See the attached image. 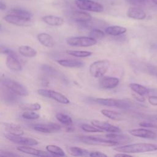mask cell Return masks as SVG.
Segmentation results:
<instances>
[{
    "label": "cell",
    "instance_id": "obj_6",
    "mask_svg": "<svg viewBox=\"0 0 157 157\" xmlns=\"http://www.w3.org/2000/svg\"><path fill=\"white\" fill-rule=\"evenodd\" d=\"M66 42L69 45L72 47H88L96 45L97 40L90 36H76L69 37L66 40Z\"/></svg>",
    "mask_w": 157,
    "mask_h": 157
},
{
    "label": "cell",
    "instance_id": "obj_16",
    "mask_svg": "<svg viewBox=\"0 0 157 157\" xmlns=\"http://www.w3.org/2000/svg\"><path fill=\"white\" fill-rule=\"evenodd\" d=\"M69 15L72 20L80 23L89 21L92 19V17L90 13L83 11H72L70 12Z\"/></svg>",
    "mask_w": 157,
    "mask_h": 157
},
{
    "label": "cell",
    "instance_id": "obj_4",
    "mask_svg": "<svg viewBox=\"0 0 157 157\" xmlns=\"http://www.w3.org/2000/svg\"><path fill=\"white\" fill-rule=\"evenodd\" d=\"M94 101L100 105L114 107L118 109H128L132 106V103L128 99H120L114 98H96Z\"/></svg>",
    "mask_w": 157,
    "mask_h": 157
},
{
    "label": "cell",
    "instance_id": "obj_12",
    "mask_svg": "<svg viewBox=\"0 0 157 157\" xmlns=\"http://www.w3.org/2000/svg\"><path fill=\"white\" fill-rule=\"evenodd\" d=\"M33 129L38 132L44 133H53L61 129L60 125L50 123L48 124H38L33 126Z\"/></svg>",
    "mask_w": 157,
    "mask_h": 157
},
{
    "label": "cell",
    "instance_id": "obj_23",
    "mask_svg": "<svg viewBox=\"0 0 157 157\" xmlns=\"http://www.w3.org/2000/svg\"><path fill=\"white\" fill-rule=\"evenodd\" d=\"M6 64V66L9 69L13 71H20L22 69V66L18 61V58H16L10 56H7Z\"/></svg>",
    "mask_w": 157,
    "mask_h": 157
},
{
    "label": "cell",
    "instance_id": "obj_11",
    "mask_svg": "<svg viewBox=\"0 0 157 157\" xmlns=\"http://www.w3.org/2000/svg\"><path fill=\"white\" fill-rule=\"evenodd\" d=\"M91 123L93 125L102 131L115 133H118L121 132V129H120V128L115 125H113L107 121L93 120L91 121Z\"/></svg>",
    "mask_w": 157,
    "mask_h": 157
},
{
    "label": "cell",
    "instance_id": "obj_1",
    "mask_svg": "<svg viewBox=\"0 0 157 157\" xmlns=\"http://www.w3.org/2000/svg\"><path fill=\"white\" fill-rule=\"evenodd\" d=\"M114 150L126 153H138L157 150V145L147 143H136L117 147Z\"/></svg>",
    "mask_w": 157,
    "mask_h": 157
},
{
    "label": "cell",
    "instance_id": "obj_7",
    "mask_svg": "<svg viewBox=\"0 0 157 157\" xmlns=\"http://www.w3.org/2000/svg\"><path fill=\"white\" fill-rule=\"evenodd\" d=\"M75 6L80 9L94 12H102L104 7L101 4L91 0H75Z\"/></svg>",
    "mask_w": 157,
    "mask_h": 157
},
{
    "label": "cell",
    "instance_id": "obj_48",
    "mask_svg": "<svg viewBox=\"0 0 157 157\" xmlns=\"http://www.w3.org/2000/svg\"><path fill=\"white\" fill-rule=\"evenodd\" d=\"M0 9L1 10H5L6 9V5L5 3H4L2 1H0Z\"/></svg>",
    "mask_w": 157,
    "mask_h": 157
},
{
    "label": "cell",
    "instance_id": "obj_37",
    "mask_svg": "<svg viewBox=\"0 0 157 157\" xmlns=\"http://www.w3.org/2000/svg\"><path fill=\"white\" fill-rule=\"evenodd\" d=\"M22 117L25 119L27 120H36L39 118V115L34 111L31 110H28V111H25L22 115Z\"/></svg>",
    "mask_w": 157,
    "mask_h": 157
},
{
    "label": "cell",
    "instance_id": "obj_2",
    "mask_svg": "<svg viewBox=\"0 0 157 157\" xmlns=\"http://www.w3.org/2000/svg\"><path fill=\"white\" fill-rule=\"evenodd\" d=\"M77 139L82 143L88 145L106 147H113L120 145L118 142L109 139L105 136L104 137L97 136H79L77 137Z\"/></svg>",
    "mask_w": 157,
    "mask_h": 157
},
{
    "label": "cell",
    "instance_id": "obj_46",
    "mask_svg": "<svg viewBox=\"0 0 157 157\" xmlns=\"http://www.w3.org/2000/svg\"><path fill=\"white\" fill-rule=\"evenodd\" d=\"M132 96H133L134 98L135 99H136V100H137V101H139V102H144V101H145V98L143 97V96L139 95V94H137V93L133 94Z\"/></svg>",
    "mask_w": 157,
    "mask_h": 157
},
{
    "label": "cell",
    "instance_id": "obj_49",
    "mask_svg": "<svg viewBox=\"0 0 157 157\" xmlns=\"http://www.w3.org/2000/svg\"><path fill=\"white\" fill-rule=\"evenodd\" d=\"M74 130V128H72V127H71L70 126H69V127L66 128V131H67V132H70L73 131Z\"/></svg>",
    "mask_w": 157,
    "mask_h": 157
},
{
    "label": "cell",
    "instance_id": "obj_39",
    "mask_svg": "<svg viewBox=\"0 0 157 157\" xmlns=\"http://www.w3.org/2000/svg\"><path fill=\"white\" fill-rule=\"evenodd\" d=\"M0 50H1V53L2 54H5V55H7V56H10L15 57L16 58H18L17 53L10 48H9L6 47L1 45Z\"/></svg>",
    "mask_w": 157,
    "mask_h": 157
},
{
    "label": "cell",
    "instance_id": "obj_43",
    "mask_svg": "<svg viewBox=\"0 0 157 157\" xmlns=\"http://www.w3.org/2000/svg\"><path fill=\"white\" fill-rule=\"evenodd\" d=\"M139 125L144 128H156L157 127L155 124L149 122H140L139 123Z\"/></svg>",
    "mask_w": 157,
    "mask_h": 157
},
{
    "label": "cell",
    "instance_id": "obj_50",
    "mask_svg": "<svg viewBox=\"0 0 157 157\" xmlns=\"http://www.w3.org/2000/svg\"><path fill=\"white\" fill-rule=\"evenodd\" d=\"M153 3H155V4H156V5H157V0H151Z\"/></svg>",
    "mask_w": 157,
    "mask_h": 157
},
{
    "label": "cell",
    "instance_id": "obj_42",
    "mask_svg": "<svg viewBox=\"0 0 157 157\" xmlns=\"http://www.w3.org/2000/svg\"><path fill=\"white\" fill-rule=\"evenodd\" d=\"M90 156H98V157H106L107 156V155H105V153L99 151H91L89 155Z\"/></svg>",
    "mask_w": 157,
    "mask_h": 157
},
{
    "label": "cell",
    "instance_id": "obj_33",
    "mask_svg": "<svg viewBox=\"0 0 157 157\" xmlns=\"http://www.w3.org/2000/svg\"><path fill=\"white\" fill-rule=\"evenodd\" d=\"M10 12L12 14L20 15L28 18H31V17H33V15L30 12L21 8H13L10 10Z\"/></svg>",
    "mask_w": 157,
    "mask_h": 157
},
{
    "label": "cell",
    "instance_id": "obj_40",
    "mask_svg": "<svg viewBox=\"0 0 157 157\" xmlns=\"http://www.w3.org/2000/svg\"><path fill=\"white\" fill-rule=\"evenodd\" d=\"M126 1L130 4L136 6H142L148 2V0H126Z\"/></svg>",
    "mask_w": 157,
    "mask_h": 157
},
{
    "label": "cell",
    "instance_id": "obj_27",
    "mask_svg": "<svg viewBox=\"0 0 157 157\" xmlns=\"http://www.w3.org/2000/svg\"><path fill=\"white\" fill-rule=\"evenodd\" d=\"M18 52L25 57L33 58L37 55V51L33 47L28 45H21L18 47Z\"/></svg>",
    "mask_w": 157,
    "mask_h": 157
},
{
    "label": "cell",
    "instance_id": "obj_28",
    "mask_svg": "<svg viewBox=\"0 0 157 157\" xmlns=\"http://www.w3.org/2000/svg\"><path fill=\"white\" fill-rule=\"evenodd\" d=\"M129 86L134 93L141 96H144L147 94L150 91L145 86L136 83H131L129 85Z\"/></svg>",
    "mask_w": 157,
    "mask_h": 157
},
{
    "label": "cell",
    "instance_id": "obj_10",
    "mask_svg": "<svg viewBox=\"0 0 157 157\" xmlns=\"http://www.w3.org/2000/svg\"><path fill=\"white\" fill-rule=\"evenodd\" d=\"M5 137L13 143L21 144L23 145H27V146H34L39 144V142L33 138L26 137H22L21 136L14 135L10 133L6 134L4 135Z\"/></svg>",
    "mask_w": 157,
    "mask_h": 157
},
{
    "label": "cell",
    "instance_id": "obj_30",
    "mask_svg": "<svg viewBox=\"0 0 157 157\" xmlns=\"http://www.w3.org/2000/svg\"><path fill=\"white\" fill-rule=\"evenodd\" d=\"M47 151L49 152L52 155L55 156H66V153H64V150L56 145H47L45 147Z\"/></svg>",
    "mask_w": 157,
    "mask_h": 157
},
{
    "label": "cell",
    "instance_id": "obj_14",
    "mask_svg": "<svg viewBox=\"0 0 157 157\" xmlns=\"http://www.w3.org/2000/svg\"><path fill=\"white\" fill-rule=\"evenodd\" d=\"M120 83V80L115 77H102L99 80V85L103 89H113L117 87Z\"/></svg>",
    "mask_w": 157,
    "mask_h": 157
},
{
    "label": "cell",
    "instance_id": "obj_38",
    "mask_svg": "<svg viewBox=\"0 0 157 157\" xmlns=\"http://www.w3.org/2000/svg\"><path fill=\"white\" fill-rule=\"evenodd\" d=\"M41 69L46 74H47L49 76L54 77L57 74V72L55 69V68L47 64H43L41 67Z\"/></svg>",
    "mask_w": 157,
    "mask_h": 157
},
{
    "label": "cell",
    "instance_id": "obj_19",
    "mask_svg": "<svg viewBox=\"0 0 157 157\" xmlns=\"http://www.w3.org/2000/svg\"><path fill=\"white\" fill-rule=\"evenodd\" d=\"M37 38L38 41L45 47L51 48L55 45V41L53 37L47 33H39L37 35Z\"/></svg>",
    "mask_w": 157,
    "mask_h": 157
},
{
    "label": "cell",
    "instance_id": "obj_9",
    "mask_svg": "<svg viewBox=\"0 0 157 157\" xmlns=\"http://www.w3.org/2000/svg\"><path fill=\"white\" fill-rule=\"evenodd\" d=\"M3 19L7 23L18 26H29L32 25L31 18L23 17L15 14H8L3 17Z\"/></svg>",
    "mask_w": 157,
    "mask_h": 157
},
{
    "label": "cell",
    "instance_id": "obj_29",
    "mask_svg": "<svg viewBox=\"0 0 157 157\" xmlns=\"http://www.w3.org/2000/svg\"><path fill=\"white\" fill-rule=\"evenodd\" d=\"M101 112L103 115L113 120L120 121L123 119V115L120 113L117 112L116 111L107 110V109H102L101 110Z\"/></svg>",
    "mask_w": 157,
    "mask_h": 157
},
{
    "label": "cell",
    "instance_id": "obj_8",
    "mask_svg": "<svg viewBox=\"0 0 157 157\" xmlns=\"http://www.w3.org/2000/svg\"><path fill=\"white\" fill-rule=\"evenodd\" d=\"M37 93L43 97L50 98L61 104H68L70 103V101L66 96L54 90L48 89H39L37 90Z\"/></svg>",
    "mask_w": 157,
    "mask_h": 157
},
{
    "label": "cell",
    "instance_id": "obj_22",
    "mask_svg": "<svg viewBox=\"0 0 157 157\" xmlns=\"http://www.w3.org/2000/svg\"><path fill=\"white\" fill-rule=\"evenodd\" d=\"M4 87L2 88L1 93H2V98L4 99V102L7 103H14L17 101V98L16 96L15 93L9 90L8 88L3 85Z\"/></svg>",
    "mask_w": 157,
    "mask_h": 157
},
{
    "label": "cell",
    "instance_id": "obj_15",
    "mask_svg": "<svg viewBox=\"0 0 157 157\" xmlns=\"http://www.w3.org/2000/svg\"><path fill=\"white\" fill-rule=\"evenodd\" d=\"M17 149L18 151H19L20 152L31 155H34V156H51L49 152L48 153V152L43 151V150L36 149L34 148L30 147L29 146H27V145L19 146L17 148Z\"/></svg>",
    "mask_w": 157,
    "mask_h": 157
},
{
    "label": "cell",
    "instance_id": "obj_47",
    "mask_svg": "<svg viewBox=\"0 0 157 157\" xmlns=\"http://www.w3.org/2000/svg\"><path fill=\"white\" fill-rule=\"evenodd\" d=\"M114 156H131V155H129L128 153H117L114 155Z\"/></svg>",
    "mask_w": 157,
    "mask_h": 157
},
{
    "label": "cell",
    "instance_id": "obj_41",
    "mask_svg": "<svg viewBox=\"0 0 157 157\" xmlns=\"http://www.w3.org/2000/svg\"><path fill=\"white\" fill-rule=\"evenodd\" d=\"M148 73L152 75L157 77V66H148L147 67Z\"/></svg>",
    "mask_w": 157,
    "mask_h": 157
},
{
    "label": "cell",
    "instance_id": "obj_26",
    "mask_svg": "<svg viewBox=\"0 0 157 157\" xmlns=\"http://www.w3.org/2000/svg\"><path fill=\"white\" fill-rule=\"evenodd\" d=\"M105 136L109 139L118 142L119 144L128 143L131 140V138L129 136H127L125 135L118 134L117 133H115V132H111L110 134H105Z\"/></svg>",
    "mask_w": 157,
    "mask_h": 157
},
{
    "label": "cell",
    "instance_id": "obj_25",
    "mask_svg": "<svg viewBox=\"0 0 157 157\" xmlns=\"http://www.w3.org/2000/svg\"><path fill=\"white\" fill-rule=\"evenodd\" d=\"M66 150L69 155L74 156H89L90 153L88 150L78 147L69 146L66 147Z\"/></svg>",
    "mask_w": 157,
    "mask_h": 157
},
{
    "label": "cell",
    "instance_id": "obj_17",
    "mask_svg": "<svg viewBox=\"0 0 157 157\" xmlns=\"http://www.w3.org/2000/svg\"><path fill=\"white\" fill-rule=\"evenodd\" d=\"M2 124L4 126V129L10 134L18 136H23L24 134V131L22 128L17 124L4 122L2 123Z\"/></svg>",
    "mask_w": 157,
    "mask_h": 157
},
{
    "label": "cell",
    "instance_id": "obj_44",
    "mask_svg": "<svg viewBox=\"0 0 157 157\" xmlns=\"http://www.w3.org/2000/svg\"><path fill=\"white\" fill-rule=\"evenodd\" d=\"M148 102L152 105H157V96H150L148 98Z\"/></svg>",
    "mask_w": 157,
    "mask_h": 157
},
{
    "label": "cell",
    "instance_id": "obj_24",
    "mask_svg": "<svg viewBox=\"0 0 157 157\" xmlns=\"http://www.w3.org/2000/svg\"><path fill=\"white\" fill-rule=\"evenodd\" d=\"M126 28L121 26H109L105 29V33L107 34L112 36H117L121 35L126 32Z\"/></svg>",
    "mask_w": 157,
    "mask_h": 157
},
{
    "label": "cell",
    "instance_id": "obj_34",
    "mask_svg": "<svg viewBox=\"0 0 157 157\" xmlns=\"http://www.w3.org/2000/svg\"><path fill=\"white\" fill-rule=\"evenodd\" d=\"M81 128L85 132H102L103 131L96 128L94 125H90L89 124L83 123L81 124Z\"/></svg>",
    "mask_w": 157,
    "mask_h": 157
},
{
    "label": "cell",
    "instance_id": "obj_45",
    "mask_svg": "<svg viewBox=\"0 0 157 157\" xmlns=\"http://www.w3.org/2000/svg\"><path fill=\"white\" fill-rule=\"evenodd\" d=\"M0 155L1 156H19L18 155L13 153L12 152L9 151H3L1 150L0 151Z\"/></svg>",
    "mask_w": 157,
    "mask_h": 157
},
{
    "label": "cell",
    "instance_id": "obj_31",
    "mask_svg": "<svg viewBox=\"0 0 157 157\" xmlns=\"http://www.w3.org/2000/svg\"><path fill=\"white\" fill-rule=\"evenodd\" d=\"M66 53L71 56H73L78 58H86L91 56L92 52L88 51H80V50H67L66 51Z\"/></svg>",
    "mask_w": 157,
    "mask_h": 157
},
{
    "label": "cell",
    "instance_id": "obj_3",
    "mask_svg": "<svg viewBox=\"0 0 157 157\" xmlns=\"http://www.w3.org/2000/svg\"><path fill=\"white\" fill-rule=\"evenodd\" d=\"M110 66V62L107 59L98 60L90 65L89 72L94 78H101L108 71Z\"/></svg>",
    "mask_w": 157,
    "mask_h": 157
},
{
    "label": "cell",
    "instance_id": "obj_36",
    "mask_svg": "<svg viewBox=\"0 0 157 157\" xmlns=\"http://www.w3.org/2000/svg\"><path fill=\"white\" fill-rule=\"evenodd\" d=\"M22 109L27 110H31V111H36L39 110L41 109V105L39 103H32V104H26L21 105Z\"/></svg>",
    "mask_w": 157,
    "mask_h": 157
},
{
    "label": "cell",
    "instance_id": "obj_20",
    "mask_svg": "<svg viewBox=\"0 0 157 157\" xmlns=\"http://www.w3.org/2000/svg\"><path fill=\"white\" fill-rule=\"evenodd\" d=\"M57 63L66 67H81L84 66L83 61L75 59H61L57 60Z\"/></svg>",
    "mask_w": 157,
    "mask_h": 157
},
{
    "label": "cell",
    "instance_id": "obj_32",
    "mask_svg": "<svg viewBox=\"0 0 157 157\" xmlns=\"http://www.w3.org/2000/svg\"><path fill=\"white\" fill-rule=\"evenodd\" d=\"M56 118L58 121L67 126H71L73 122L71 117L63 113H56Z\"/></svg>",
    "mask_w": 157,
    "mask_h": 157
},
{
    "label": "cell",
    "instance_id": "obj_18",
    "mask_svg": "<svg viewBox=\"0 0 157 157\" xmlns=\"http://www.w3.org/2000/svg\"><path fill=\"white\" fill-rule=\"evenodd\" d=\"M128 17L135 20H144L146 18L145 12L140 8L132 7L128 9L127 11Z\"/></svg>",
    "mask_w": 157,
    "mask_h": 157
},
{
    "label": "cell",
    "instance_id": "obj_35",
    "mask_svg": "<svg viewBox=\"0 0 157 157\" xmlns=\"http://www.w3.org/2000/svg\"><path fill=\"white\" fill-rule=\"evenodd\" d=\"M104 36H105L104 33L99 29L94 28V29H92L90 32V37L94 38L96 40L103 38Z\"/></svg>",
    "mask_w": 157,
    "mask_h": 157
},
{
    "label": "cell",
    "instance_id": "obj_21",
    "mask_svg": "<svg viewBox=\"0 0 157 157\" xmlns=\"http://www.w3.org/2000/svg\"><path fill=\"white\" fill-rule=\"evenodd\" d=\"M42 20L46 24L53 26H59L64 23L63 18L55 15H45L42 17Z\"/></svg>",
    "mask_w": 157,
    "mask_h": 157
},
{
    "label": "cell",
    "instance_id": "obj_13",
    "mask_svg": "<svg viewBox=\"0 0 157 157\" xmlns=\"http://www.w3.org/2000/svg\"><path fill=\"white\" fill-rule=\"evenodd\" d=\"M128 132L133 136L141 138L154 139L157 137L156 134L153 131L144 128L131 129L128 131Z\"/></svg>",
    "mask_w": 157,
    "mask_h": 157
},
{
    "label": "cell",
    "instance_id": "obj_5",
    "mask_svg": "<svg viewBox=\"0 0 157 157\" xmlns=\"http://www.w3.org/2000/svg\"><path fill=\"white\" fill-rule=\"evenodd\" d=\"M1 83L2 85H4L18 96H26L29 94L27 88L14 80L4 77L1 78Z\"/></svg>",
    "mask_w": 157,
    "mask_h": 157
}]
</instances>
